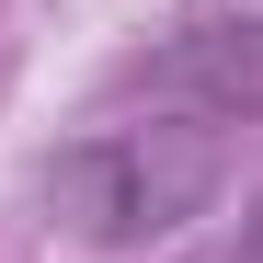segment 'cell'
Instances as JSON below:
<instances>
[{
	"mask_svg": "<svg viewBox=\"0 0 263 263\" xmlns=\"http://www.w3.org/2000/svg\"><path fill=\"white\" fill-rule=\"evenodd\" d=\"M115 103L183 115V126H263V12H195L160 46H138L115 69Z\"/></svg>",
	"mask_w": 263,
	"mask_h": 263,
	"instance_id": "obj_2",
	"label": "cell"
},
{
	"mask_svg": "<svg viewBox=\"0 0 263 263\" xmlns=\"http://www.w3.org/2000/svg\"><path fill=\"white\" fill-rule=\"evenodd\" d=\"M217 263H263V206H252L240 229H229V252H217Z\"/></svg>",
	"mask_w": 263,
	"mask_h": 263,
	"instance_id": "obj_3",
	"label": "cell"
},
{
	"mask_svg": "<svg viewBox=\"0 0 263 263\" xmlns=\"http://www.w3.org/2000/svg\"><path fill=\"white\" fill-rule=\"evenodd\" d=\"M34 195L69 240L92 252H149V240H183L195 217L229 195V138L217 126H183V115H149V126H92L69 138Z\"/></svg>",
	"mask_w": 263,
	"mask_h": 263,
	"instance_id": "obj_1",
	"label": "cell"
}]
</instances>
